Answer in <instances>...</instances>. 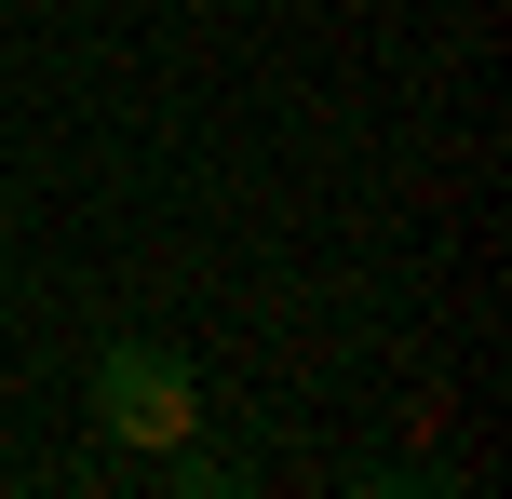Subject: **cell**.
Segmentation results:
<instances>
[{"label": "cell", "mask_w": 512, "mask_h": 499, "mask_svg": "<svg viewBox=\"0 0 512 499\" xmlns=\"http://www.w3.org/2000/svg\"><path fill=\"white\" fill-rule=\"evenodd\" d=\"M95 419H108V446H135V459L189 446V419H203L189 351H162V338H108V351H95Z\"/></svg>", "instance_id": "obj_1"}]
</instances>
